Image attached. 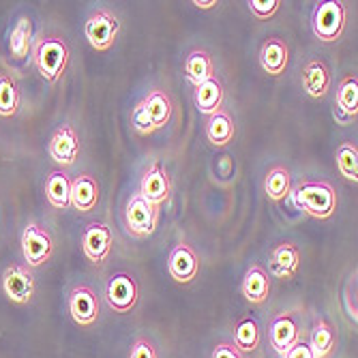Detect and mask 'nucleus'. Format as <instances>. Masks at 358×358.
I'll list each match as a JSON object with an SVG mask.
<instances>
[{
  "label": "nucleus",
  "instance_id": "17",
  "mask_svg": "<svg viewBox=\"0 0 358 358\" xmlns=\"http://www.w3.org/2000/svg\"><path fill=\"white\" fill-rule=\"evenodd\" d=\"M299 262H301V251L294 243H281L271 251V259H268V271L273 277L279 279H292L299 271Z\"/></svg>",
  "mask_w": 358,
  "mask_h": 358
},
{
  "label": "nucleus",
  "instance_id": "19",
  "mask_svg": "<svg viewBox=\"0 0 358 358\" xmlns=\"http://www.w3.org/2000/svg\"><path fill=\"white\" fill-rule=\"evenodd\" d=\"M289 62V50L283 39L268 37L259 48V64L268 76H281Z\"/></svg>",
  "mask_w": 358,
  "mask_h": 358
},
{
  "label": "nucleus",
  "instance_id": "9",
  "mask_svg": "<svg viewBox=\"0 0 358 358\" xmlns=\"http://www.w3.org/2000/svg\"><path fill=\"white\" fill-rule=\"evenodd\" d=\"M3 292L11 303L26 305L35 294V275L28 266L11 264L3 273Z\"/></svg>",
  "mask_w": 358,
  "mask_h": 358
},
{
  "label": "nucleus",
  "instance_id": "29",
  "mask_svg": "<svg viewBox=\"0 0 358 358\" xmlns=\"http://www.w3.org/2000/svg\"><path fill=\"white\" fill-rule=\"evenodd\" d=\"M259 324L255 322V317H243L236 329H234V345L245 354V352H255L257 345H259Z\"/></svg>",
  "mask_w": 358,
  "mask_h": 358
},
{
  "label": "nucleus",
  "instance_id": "31",
  "mask_svg": "<svg viewBox=\"0 0 358 358\" xmlns=\"http://www.w3.org/2000/svg\"><path fill=\"white\" fill-rule=\"evenodd\" d=\"M17 108H20L17 84L9 76L0 73V116L11 118V116H15Z\"/></svg>",
  "mask_w": 358,
  "mask_h": 358
},
{
  "label": "nucleus",
  "instance_id": "28",
  "mask_svg": "<svg viewBox=\"0 0 358 358\" xmlns=\"http://www.w3.org/2000/svg\"><path fill=\"white\" fill-rule=\"evenodd\" d=\"M264 191L268 195V200L273 202H281L285 198H289L292 193V176L289 170L283 166H275L268 170L266 180H264Z\"/></svg>",
  "mask_w": 358,
  "mask_h": 358
},
{
  "label": "nucleus",
  "instance_id": "8",
  "mask_svg": "<svg viewBox=\"0 0 358 358\" xmlns=\"http://www.w3.org/2000/svg\"><path fill=\"white\" fill-rule=\"evenodd\" d=\"M69 313L73 317L76 324L80 327H92V324L99 320V311H101V303L96 292L90 285H76L69 292Z\"/></svg>",
  "mask_w": 358,
  "mask_h": 358
},
{
  "label": "nucleus",
  "instance_id": "24",
  "mask_svg": "<svg viewBox=\"0 0 358 358\" xmlns=\"http://www.w3.org/2000/svg\"><path fill=\"white\" fill-rule=\"evenodd\" d=\"M234 120L232 116L227 114L225 110H219L217 114H213L206 122V140L213 144V146H227L232 140H234Z\"/></svg>",
  "mask_w": 358,
  "mask_h": 358
},
{
  "label": "nucleus",
  "instance_id": "23",
  "mask_svg": "<svg viewBox=\"0 0 358 358\" xmlns=\"http://www.w3.org/2000/svg\"><path fill=\"white\" fill-rule=\"evenodd\" d=\"M185 76L193 86H200L208 80L215 78V64L208 52L204 50H195L187 56L185 60Z\"/></svg>",
  "mask_w": 358,
  "mask_h": 358
},
{
  "label": "nucleus",
  "instance_id": "20",
  "mask_svg": "<svg viewBox=\"0 0 358 358\" xmlns=\"http://www.w3.org/2000/svg\"><path fill=\"white\" fill-rule=\"evenodd\" d=\"M241 292L243 296L253 303V305H262L268 294H271V277L268 273L259 266V264H253L247 273H245V279H243V285H241Z\"/></svg>",
  "mask_w": 358,
  "mask_h": 358
},
{
  "label": "nucleus",
  "instance_id": "36",
  "mask_svg": "<svg viewBox=\"0 0 358 358\" xmlns=\"http://www.w3.org/2000/svg\"><path fill=\"white\" fill-rule=\"evenodd\" d=\"M281 358H313V352H311V348H309L307 341H301L299 339Z\"/></svg>",
  "mask_w": 358,
  "mask_h": 358
},
{
  "label": "nucleus",
  "instance_id": "35",
  "mask_svg": "<svg viewBox=\"0 0 358 358\" xmlns=\"http://www.w3.org/2000/svg\"><path fill=\"white\" fill-rule=\"evenodd\" d=\"M210 358H245V354L232 341H221L215 345Z\"/></svg>",
  "mask_w": 358,
  "mask_h": 358
},
{
  "label": "nucleus",
  "instance_id": "15",
  "mask_svg": "<svg viewBox=\"0 0 358 358\" xmlns=\"http://www.w3.org/2000/svg\"><path fill=\"white\" fill-rule=\"evenodd\" d=\"M333 114L339 124H350L352 120H356V114H358V80H356V76H345L339 82Z\"/></svg>",
  "mask_w": 358,
  "mask_h": 358
},
{
  "label": "nucleus",
  "instance_id": "21",
  "mask_svg": "<svg viewBox=\"0 0 358 358\" xmlns=\"http://www.w3.org/2000/svg\"><path fill=\"white\" fill-rule=\"evenodd\" d=\"M144 101V110H146V116L152 124V129L157 131V129L161 127H166L172 118V112H174V106H172V99H170V94L166 90H150L146 99Z\"/></svg>",
  "mask_w": 358,
  "mask_h": 358
},
{
  "label": "nucleus",
  "instance_id": "4",
  "mask_svg": "<svg viewBox=\"0 0 358 358\" xmlns=\"http://www.w3.org/2000/svg\"><path fill=\"white\" fill-rule=\"evenodd\" d=\"M159 223V208L146 202L140 193H134L124 206V227L134 238H148Z\"/></svg>",
  "mask_w": 358,
  "mask_h": 358
},
{
  "label": "nucleus",
  "instance_id": "18",
  "mask_svg": "<svg viewBox=\"0 0 358 358\" xmlns=\"http://www.w3.org/2000/svg\"><path fill=\"white\" fill-rule=\"evenodd\" d=\"M301 80H303L305 92L309 96H313V99H322V96H327L331 90V71L327 64L317 58L307 60V64L303 67Z\"/></svg>",
  "mask_w": 358,
  "mask_h": 358
},
{
  "label": "nucleus",
  "instance_id": "12",
  "mask_svg": "<svg viewBox=\"0 0 358 358\" xmlns=\"http://www.w3.org/2000/svg\"><path fill=\"white\" fill-rule=\"evenodd\" d=\"M50 157L62 168H71L76 164V159L80 155V138L76 134V129L71 124H62L58 127L50 144H48Z\"/></svg>",
  "mask_w": 358,
  "mask_h": 358
},
{
  "label": "nucleus",
  "instance_id": "7",
  "mask_svg": "<svg viewBox=\"0 0 358 358\" xmlns=\"http://www.w3.org/2000/svg\"><path fill=\"white\" fill-rule=\"evenodd\" d=\"M140 289L129 273H114L106 285V301L116 313H129L138 305Z\"/></svg>",
  "mask_w": 358,
  "mask_h": 358
},
{
  "label": "nucleus",
  "instance_id": "34",
  "mask_svg": "<svg viewBox=\"0 0 358 358\" xmlns=\"http://www.w3.org/2000/svg\"><path fill=\"white\" fill-rule=\"evenodd\" d=\"M129 358H159L155 345L148 339H136L131 345V352H129Z\"/></svg>",
  "mask_w": 358,
  "mask_h": 358
},
{
  "label": "nucleus",
  "instance_id": "26",
  "mask_svg": "<svg viewBox=\"0 0 358 358\" xmlns=\"http://www.w3.org/2000/svg\"><path fill=\"white\" fill-rule=\"evenodd\" d=\"M69 191H71V178L67 172H52L45 180V198L48 202L58 208V210H67L69 208Z\"/></svg>",
  "mask_w": 358,
  "mask_h": 358
},
{
  "label": "nucleus",
  "instance_id": "27",
  "mask_svg": "<svg viewBox=\"0 0 358 358\" xmlns=\"http://www.w3.org/2000/svg\"><path fill=\"white\" fill-rule=\"evenodd\" d=\"M32 32H35V26H32V20L28 15H22L13 30H11V37H9V50L11 56L15 60H24L32 48Z\"/></svg>",
  "mask_w": 358,
  "mask_h": 358
},
{
  "label": "nucleus",
  "instance_id": "16",
  "mask_svg": "<svg viewBox=\"0 0 358 358\" xmlns=\"http://www.w3.org/2000/svg\"><path fill=\"white\" fill-rule=\"evenodd\" d=\"M99 202V182L90 174H80L71 180L69 191V206H73L78 213H90L96 208Z\"/></svg>",
  "mask_w": 358,
  "mask_h": 358
},
{
  "label": "nucleus",
  "instance_id": "37",
  "mask_svg": "<svg viewBox=\"0 0 358 358\" xmlns=\"http://www.w3.org/2000/svg\"><path fill=\"white\" fill-rule=\"evenodd\" d=\"M193 5L198 9H213L217 5V0H202V3H200V0H193Z\"/></svg>",
  "mask_w": 358,
  "mask_h": 358
},
{
  "label": "nucleus",
  "instance_id": "10",
  "mask_svg": "<svg viewBox=\"0 0 358 358\" xmlns=\"http://www.w3.org/2000/svg\"><path fill=\"white\" fill-rule=\"evenodd\" d=\"M82 251L84 255L90 259L92 264H103L110 251H112V232L106 223L99 221H92L86 225V230L82 232L80 238Z\"/></svg>",
  "mask_w": 358,
  "mask_h": 358
},
{
  "label": "nucleus",
  "instance_id": "11",
  "mask_svg": "<svg viewBox=\"0 0 358 358\" xmlns=\"http://www.w3.org/2000/svg\"><path fill=\"white\" fill-rule=\"evenodd\" d=\"M146 202H150L152 206H161L164 202L170 200L172 195V182L168 172L164 170L161 164H152L140 180V191H138Z\"/></svg>",
  "mask_w": 358,
  "mask_h": 358
},
{
  "label": "nucleus",
  "instance_id": "25",
  "mask_svg": "<svg viewBox=\"0 0 358 358\" xmlns=\"http://www.w3.org/2000/svg\"><path fill=\"white\" fill-rule=\"evenodd\" d=\"M335 345H337V331L324 320L315 322L309 337V348L313 352V358H329Z\"/></svg>",
  "mask_w": 358,
  "mask_h": 358
},
{
  "label": "nucleus",
  "instance_id": "2",
  "mask_svg": "<svg viewBox=\"0 0 358 358\" xmlns=\"http://www.w3.org/2000/svg\"><path fill=\"white\" fill-rule=\"evenodd\" d=\"M32 60H35V67L43 80L54 84L62 78L69 64V45L64 43V39L54 35L41 37L32 45Z\"/></svg>",
  "mask_w": 358,
  "mask_h": 358
},
{
  "label": "nucleus",
  "instance_id": "30",
  "mask_svg": "<svg viewBox=\"0 0 358 358\" xmlns=\"http://www.w3.org/2000/svg\"><path fill=\"white\" fill-rule=\"evenodd\" d=\"M335 161H337V170L343 178H348L352 182L358 180V148H356V144L343 142L337 148Z\"/></svg>",
  "mask_w": 358,
  "mask_h": 358
},
{
  "label": "nucleus",
  "instance_id": "6",
  "mask_svg": "<svg viewBox=\"0 0 358 358\" xmlns=\"http://www.w3.org/2000/svg\"><path fill=\"white\" fill-rule=\"evenodd\" d=\"M54 241L52 234L39 223H28L22 232V255L28 268H37L52 257Z\"/></svg>",
  "mask_w": 358,
  "mask_h": 358
},
{
  "label": "nucleus",
  "instance_id": "5",
  "mask_svg": "<svg viewBox=\"0 0 358 358\" xmlns=\"http://www.w3.org/2000/svg\"><path fill=\"white\" fill-rule=\"evenodd\" d=\"M118 32H120V22L116 13L110 9H96L84 26V35L96 52L110 50L118 37Z\"/></svg>",
  "mask_w": 358,
  "mask_h": 358
},
{
  "label": "nucleus",
  "instance_id": "13",
  "mask_svg": "<svg viewBox=\"0 0 358 358\" xmlns=\"http://www.w3.org/2000/svg\"><path fill=\"white\" fill-rule=\"evenodd\" d=\"M268 339L271 345L275 348L277 354H285L292 345H294L301 339V331H299V320L292 315L289 311L277 313L271 320V327H268Z\"/></svg>",
  "mask_w": 358,
  "mask_h": 358
},
{
  "label": "nucleus",
  "instance_id": "22",
  "mask_svg": "<svg viewBox=\"0 0 358 358\" xmlns=\"http://www.w3.org/2000/svg\"><path fill=\"white\" fill-rule=\"evenodd\" d=\"M193 99H195V108L200 110V114L204 116H213L221 110V103H223V86L217 78L200 84V86H195V94H193Z\"/></svg>",
  "mask_w": 358,
  "mask_h": 358
},
{
  "label": "nucleus",
  "instance_id": "14",
  "mask_svg": "<svg viewBox=\"0 0 358 358\" xmlns=\"http://www.w3.org/2000/svg\"><path fill=\"white\" fill-rule=\"evenodd\" d=\"M168 273L178 283H191L195 277H198L200 259L187 243H180L172 249V253L168 257Z\"/></svg>",
  "mask_w": 358,
  "mask_h": 358
},
{
  "label": "nucleus",
  "instance_id": "1",
  "mask_svg": "<svg viewBox=\"0 0 358 358\" xmlns=\"http://www.w3.org/2000/svg\"><path fill=\"white\" fill-rule=\"evenodd\" d=\"M289 195L294 204L313 219H329L337 210V193L327 180H303Z\"/></svg>",
  "mask_w": 358,
  "mask_h": 358
},
{
  "label": "nucleus",
  "instance_id": "33",
  "mask_svg": "<svg viewBox=\"0 0 358 358\" xmlns=\"http://www.w3.org/2000/svg\"><path fill=\"white\" fill-rule=\"evenodd\" d=\"M131 124H134V129H136V131H138L140 136H148V134L155 131L152 124H150V120H148V116H146L144 101H140V103L134 108V112H131Z\"/></svg>",
  "mask_w": 358,
  "mask_h": 358
},
{
  "label": "nucleus",
  "instance_id": "3",
  "mask_svg": "<svg viewBox=\"0 0 358 358\" xmlns=\"http://www.w3.org/2000/svg\"><path fill=\"white\" fill-rule=\"evenodd\" d=\"M345 20H348L345 7L337 3V0H327V3L315 5L311 15V30L320 41L331 43L343 35Z\"/></svg>",
  "mask_w": 358,
  "mask_h": 358
},
{
  "label": "nucleus",
  "instance_id": "32",
  "mask_svg": "<svg viewBox=\"0 0 358 358\" xmlns=\"http://www.w3.org/2000/svg\"><path fill=\"white\" fill-rule=\"evenodd\" d=\"M279 5H281L279 0H251L249 9L257 20H268L277 13Z\"/></svg>",
  "mask_w": 358,
  "mask_h": 358
}]
</instances>
